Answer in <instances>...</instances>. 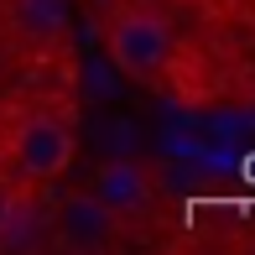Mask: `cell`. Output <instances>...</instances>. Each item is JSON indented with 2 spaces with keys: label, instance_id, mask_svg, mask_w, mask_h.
Instances as JSON below:
<instances>
[{
  "label": "cell",
  "instance_id": "obj_1",
  "mask_svg": "<svg viewBox=\"0 0 255 255\" xmlns=\"http://www.w3.org/2000/svg\"><path fill=\"white\" fill-rule=\"evenodd\" d=\"M104 52L130 84H161L172 57H177V42H172V26L156 10L104 5Z\"/></svg>",
  "mask_w": 255,
  "mask_h": 255
},
{
  "label": "cell",
  "instance_id": "obj_5",
  "mask_svg": "<svg viewBox=\"0 0 255 255\" xmlns=\"http://www.w3.org/2000/svg\"><path fill=\"white\" fill-rule=\"evenodd\" d=\"M5 10H10V31L21 42H31V47H52L68 31L63 0H5Z\"/></svg>",
  "mask_w": 255,
  "mask_h": 255
},
{
  "label": "cell",
  "instance_id": "obj_6",
  "mask_svg": "<svg viewBox=\"0 0 255 255\" xmlns=\"http://www.w3.org/2000/svg\"><path fill=\"white\" fill-rule=\"evenodd\" d=\"M16 193H21V188H10V182H0V224H5V214H10V203H16Z\"/></svg>",
  "mask_w": 255,
  "mask_h": 255
},
{
  "label": "cell",
  "instance_id": "obj_2",
  "mask_svg": "<svg viewBox=\"0 0 255 255\" xmlns=\"http://www.w3.org/2000/svg\"><path fill=\"white\" fill-rule=\"evenodd\" d=\"M10 167L21 188H47L73 167V125L47 110H31L10 135Z\"/></svg>",
  "mask_w": 255,
  "mask_h": 255
},
{
  "label": "cell",
  "instance_id": "obj_3",
  "mask_svg": "<svg viewBox=\"0 0 255 255\" xmlns=\"http://www.w3.org/2000/svg\"><path fill=\"white\" fill-rule=\"evenodd\" d=\"M115 229H120V219H115L89 188L57 198V214H52V240H57V250H73V255L110 250V245H115Z\"/></svg>",
  "mask_w": 255,
  "mask_h": 255
},
{
  "label": "cell",
  "instance_id": "obj_7",
  "mask_svg": "<svg viewBox=\"0 0 255 255\" xmlns=\"http://www.w3.org/2000/svg\"><path fill=\"white\" fill-rule=\"evenodd\" d=\"M84 5H89V10H104V5H115V0H84Z\"/></svg>",
  "mask_w": 255,
  "mask_h": 255
},
{
  "label": "cell",
  "instance_id": "obj_4",
  "mask_svg": "<svg viewBox=\"0 0 255 255\" xmlns=\"http://www.w3.org/2000/svg\"><path fill=\"white\" fill-rule=\"evenodd\" d=\"M94 198L110 208L115 219H141V214H151V203H156V182H151V172L141 167V161H104V167L94 172Z\"/></svg>",
  "mask_w": 255,
  "mask_h": 255
}]
</instances>
